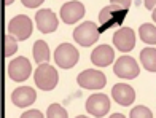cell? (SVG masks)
<instances>
[{
	"mask_svg": "<svg viewBox=\"0 0 156 118\" xmlns=\"http://www.w3.org/2000/svg\"><path fill=\"white\" fill-rule=\"evenodd\" d=\"M34 80H35L37 88L43 89V91H51L58 85L59 77H58V72H56V69L53 66L43 62V64H40L37 67V70L34 73Z\"/></svg>",
	"mask_w": 156,
	"mask_h": 118,
	"instance_id": "cell-1",
	"label": "cell"
},
{
	"mask_svg": "<svg viewBox=\"0 0 156 118\" xmlns=\"http://www.w3.org/2000/svg\"><path fill=\"white\" fill-rule=\"evenodd\" d=\"M78 58H80V53L78 50L70 45V43H61L54 51V61L56 64L62 69H70L73 67L76 62H78Z\"/></svg>",
	"mask_w": 156,
	"mask_h": 118,
	"instance_id": "cell-2",
	"label": "cell"
},
{
	"mask_svg": "<svg viewBox=\"0 0 156 118\" xmlns=\"http://www.w3.org/2000/svg\"><path fill=\"white\" fill-rule=\"evenodd\" d=\"M73 38L78 45L81 46H91L94 45L99 38V27L94 23H83L73 30Z\"/></svg>",
	"mask_w": 156,
	"mask_h": 118,
	"instance_id": "cell-3",
	"label": "cell"
},
{
	"mask_svg": "<svg viewBox=\"0 0 156 118\" xmlns=\"http://www.w3.org/2000/svg\"><path fill=\"white\" fill-rule=\"evenodd\" d=\"M8 34H11L16 40H27L32 34V21L26 15H18L8 23Z\"/></svg>",
	"mask_w": 156,
	"mask_h": 118,
	"instance_id": "cell-4",
	"label": "cell"
},
{
	"mask_svg": "<svg viewBox=\"0 0 156 118\" xmlns=\"http://www.w3.org/2000/svg\"><path fill=\"white\" fill-rule=\"evenodd\" d=\"M76 81L84 89H101L105 86L107 78L102 72L94 70V69H86V70L80 72V75L76 77Z\"/></svg>",
	"mask_w": 156,
	"mask_h": 118,
	"instance_id": "cell-5",
	"label": "cell"
},
{
	"mask_svg": "<svg viewBox=\"0 0 156 118\" xmlns=\"http://www.w3.org/2000/svg\"><path fill=\"white\" fill-rule=\"evenodd\" d=\"M113 72H115L116 77L119 78H126V80H131V78H136L140 69L139 64L136 62V59L131 58V56H121L118 58L115 66H113Z\"/></svg>",
	"mask_w": 156,
	"mask_h": 118,
	"instance_id": "cell-6",
	"label": "cell"
},
{
	"mask_svg": "<svg viewBox=\"0 0 156 118\" xmlns=\"http://www.w3.org/2000/svg\"><path fill=\"white\" fill-rule=\"evenodd\" d=\"M32 72V66L29 59H26L24 56H19L16 59H13L8 66V77L13 81H24L29 78V75Z\"/></svg>",
	"mask_w": 156,
	"mask_h": 118,
	"instance_id": "cell-7",
	"label": "cell"
},
{
	"mask_svg": "<svg viewBox=\"0 0 156 118\" xmlns=\"http://www.w3.org/2000/svg\"><path fill=\"white\" fill-rule=\"evenodd\" d=\"M113 45L123 53L131 51L136 45V34L131 27H121L113 34Z\"/></svg>",
	"mask_w": 156,
	"mask_h": 118,
	"instance_id": "cell-8",
	"label": "cell"
},
{
	"mask_svg": "<svg viewBox=\"0 0 156 118\" xmlns=\"http://www.w3.org/2000/svg\"><path fill=\"white\" fill-rule=\"evenodd\" d=\"M86 110L93 116L101 118L110 110V101L105 94H93L86 101Z\"/></svg>",
	"mask_w": 156,
	"mask_h": 118,
	"instance_id": "cell-9",
	"label": "cell"
},
{
	"mask_svg": "<svg viewBox=\"0 0 156 118\" xmlns=\"http://www.w3.org/2000/svg\"><path fill=\"white\" fill-rule=\"evenodd\" d=\"M59 15H61L62 21L66 24H73L84 16V6H83L81 2L72 0V2H67V3L62 5Z\"/></svg>",
	"mask_w": 156,
	"mask_h": 118,
	"instance_id": "cell-10",
	"label": "cell"
},
{
	"mask_svg": "<svg viewBox=\"0 0 156 118\" xmlns=\"http://www.w3.org/2000/svg\"><path fill=\"white\" fill-rule=\"evenodd\" d=\"M35 21L41 34H51L58 29V18L51 10H38L35 13Z\"/></svg>",
	"mask_w": 156,
	"mask_h": 118,
	"instance_id": "cell-11",
	"label": "cell"
},
{
	"mask_svg": "<svg viewBox=\"0 0 156 118\" xmlns=\"http://www.w3.org/2000/svg\"><path fill=\"white\" fill-rule=\"evenodd\" d=\"M35 99H37V94L30 86H19L11 93V101L16 107H29L35 102Z\"/></svg>",
	"mask_w": 156,
	"mask_h": 118,
	"instance_id": "cell-12",
	"label": "cell"
},
{
	"mask_svg": "<svg viewBox=\"0 0 156 118\" xmlns=\"http://www.w3.org/2000/svg\"><path fill=\"white\" fill-rule=\"evenodd\" d=\"M112 96L115 102H118L119 105H131L136 99V91L134 88L129 85H124V83H116L115 86L112 88Z\"/></svg>",
	"mask_w": 156,
	"mask_h": 118,
	"instance_id": "cell-13",
	"label": "cell"
},
{
	"mask_svg": "<svg viewBox=\"0 0 156 118\" xmlns=\"http://www.w3.org/2000/svg\"><path fill=\"white\" fill-rule=\"evenodd\" d=\"M113 59H115V51L108 45H101V46L94 48V51L91 53V61L97 67L110 66L113 62Z\"/></svg>",
	"mask_w": 156,
	"mask_h": 118,
	"instance_id": "cell-14",
	"label": "cell"
},
{
	"mask_svg": "<svg viewBox=\"0 0 156 118\" xmlns=\"http://www.w3.org/2000/svg\"><path fill=\"white\" fill-rule=\"evenodd\" d=\"M32 54H34L35 62H38V64H43V62L49 61V56H51L49 48H48L45 40H37L35 41L34 46H32Z\"/></svg>",
	"mask_w": 156,
	"mask_h": 118,
	"instance_id": "cell-15",
	"label": "cell"
},
{
	"mask_svg": "<svg viewBox=\"0 0 156 118\" xmlns=\"http://www.w3.org/2000/svg\"><path fill=\"white\" fill-rule=\"evenodd\" d=\"M140 61L148 72H156V48H144L140 51Z\"/></svg>",
	"mask_w": 156,
	"mask_h": 118,
	"instance_id": "cell-16",
	"label": "cell"
},
{
	"mask_svg": "<svg viewBox=\"0 0 156 118\" xmlns=\"http://www.w3.org/2000/svg\"><path fill=\"white\" fill-rule=\"evenodd\" d=\"M139 37L147 45H156V27L153 24H142L139 29Z\"/></svg>",
	"mask_w": 156,
	"mask_h": 118,
	"instance_id": "cell-17",
	"label": "cell"
},
{
	"mask_svg": "<svg viewBox=\"0 0 156 118\" xmlns=\"http://www.w3.org/2000/svg\"><path fill=\"white\" fill-rule=\"evenodd\" d=\"M123 11L127 13V10H123L121 6L113 5V3L108 5V6H104V8L101 10V13H99V21H101V24H107L116 13H123Z\"/></svg>",
	"mask_w": 156,
	"mask_h": 118,
	"instance_id": "cell-18",
	"label": "cell"
},
{
	"mask_svg": "<svg viewBox=\"0 0 156 118\" xmlns=\"http://www.w3.org/2000/svg\"><path fill=\"white\" fill-rule=\"evenodd\" d=\"M46 118H69V115L61 104H51L46 110Z\"/></svg>",
	"mask_w": 156,
	"mask_h": 118,
	"instance_id": "cell-19",
	"label": "cell"
},
{
	"mask_svg": "<svg viewBox=\"0 0 156 118\" xmlns=\"http://www.w3.org/2000/svg\"><path fill=\"white\" fill-rule=\"evenodd\" d=\"M5 56L10 58L11 54H15L18 50V45H16V38L11 35V34H6L5 35Z\"/></svg>",
	"mask_w": 156,
	"mask_h": 118,
	"instance_id": "cell-20",
	"label": "cell"
},
{
	"mask_svg": "<svg viewBox=\"0 0 156 118\" xmlns=\"http://www.w3.org/2000/svg\"><path fill=\"white\" fill-rule=\"evenodd\" d=\"M131 118H153L151 112L148 110L145 105H137V107H134L131 110V113H129Z\"/></svg>",
	"mask_w": 156,
	"mask_h": 118,
	"instance_id": "cell-21",
	"label": "cell"
},
{
	"mask_svg": "<svg viewBox=\"0 0 156 118\" xmlns=\"http://www.w3.org/2000/svg\"><path fill=\"white\" fill-rule=\"evenodd\" d=\"M21 118H43V115H41L40 110H27L21 115Z\"/></svg>",
	"mask_w": 156,
	"mask_h": 118,
	"instance_id": "cell-22",
	"label": "cell"
},
{
	"mask_svg": "<svg viewBox=\"0 0 156 118\" xmlns=\"http://www.w3.org/2000/svg\"><path fill=\"white\" fill-rule=\"evenodd\" d=\"M21 2H23V5L26 8H37L38 5H41L45 2V0H21Z\"/></svg>",
	"mask_w": 156,
	"mask_h": 118,
	"instance_id": "cell-23",
	"label": "cell"
},
{
	"mask_svg": "<svg viewBox=\"0 0 156 118\" xmlns=\"http://www.w3.org/2000/svg\"><path fill=\"white\" fill-rule=\"evenodd\" d=\"M110 2H112L113 5L121 6L123 10H127V8H129V5L132 3V0H110Z\"/></svg>",
	"mask_w": 156,
	"mask_h": 118,
	"instance_id": "cell-24",
	"label": "cell"
},
{
	"mask_svg": "<svg viewBox=\"0 0 156 118\" xmlns=\"http://www.w3.org/2000/svg\"><path fill=\"white\" fill-rule=\"evenodd\" d=\"M144 3H145V8H148L150 11L156 8V0H144Z\"/></svg>",
	"mask_w": 156,
	"mask_h": 118,
	"instance_id": "cell-25",
	"label": "cell"
},
{
	"mask_svg": "<svg viewBox=\"0 0 156 118\" xmlns=\"http://www.w3.org/2000/svg\"><path fill=\"white\" fill-rule=\"evenodd\" d=\"M110 118H126V116H124V115H121V113H113Z\"/></svg>",
	"mask_w": 156,
	"mask_h": 118,
	"instance_id": "cell-26",
	"label": "cell"
},
{
	"mask_svg": "<svg viewBox=\"0 0 156 118\" xmlns=\"http://www.w3.org/2000/svg\"><path fill=\"white\" fill-rule=\"evenodd\" d=\"M13 2H15V0H5V5H11Z\"/></svg>",
	"mask_w": 156,
	"mask_h": 118,
	"instance_id": "cell-27",
	"label": "cell"
},
{
	"mask_svg": "<svg viewBox=\"0 0 156 118\" xmlns=\"http://www.w3.org/2000/svg\"><path fill=\"white\" fill-rule=\"evenodd\" d=\"M153 21H154V23H156V8L153 10Z\"/></svg>",
	"mask_w": 156,
	"mask_h": 118,
	"instance_id": "cell-28",
	"label": "cell"
},
{
	"mask_svg": "<svg viewBox=\"0 0 156 118\" xmlns=\"http://www.w3.org/2000/svg\"><path fill=\"white\" fill-rule=\"evenodd\" d=\"M75 118H88V116H84V115H78V116H75Z\"/></svg>",
	"mask_w": 156,
	"mask_h": 118,
	"instance_id": "cell-29",
	"label": "cell"
}]
</instances>
